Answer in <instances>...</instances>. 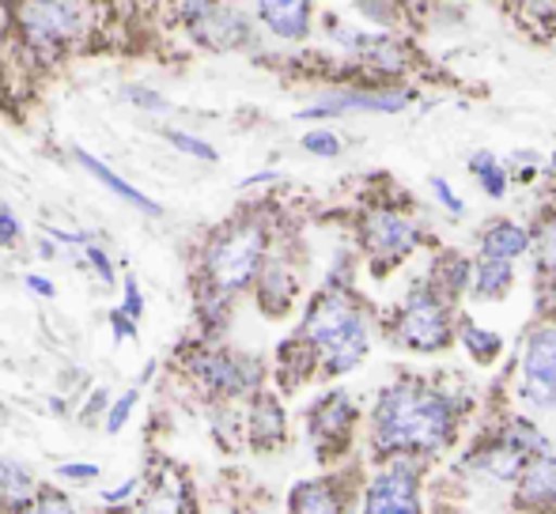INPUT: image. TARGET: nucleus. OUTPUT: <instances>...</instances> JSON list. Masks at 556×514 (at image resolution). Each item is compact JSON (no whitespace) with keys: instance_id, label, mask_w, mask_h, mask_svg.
<instances>
[{"instance_id":"nucleus-27","label":"nucleus","mask_w":556,"mask_h":514,"mask_svg":"<svg viewBox=\"0 0 556 514\" xmlns=\"http://www.w3.org/2000/svg\"><path fill=\"white\" fill-rule=\"evenodd\" d=\"M30 507H35V514H80V511H76V503L53 485L38 488V496H35V503H30Z\"/></svg>"},{"instance_id":"nucleus-32","label":"nucleus","mask_w":556,"mask_h":514,"mask_svg":"<svg viewBox=\"0 0 556 514\" xmlns=\"http://www.w3.org/2000/svg\"><path fill=\"white\" fill-rule=\"evenodd\" d=\"M99 465L96 462H65L58 465V480H73V485H91V480H99Z\"/></svg>"},{"instance_id":"nucleus-43","label":"nucleus","mask_w":556,"mask_h":514,"mask_svg":"<svg viewBox=\"0 0 556 514\" xmlns=\"http://www.w3.org/2000/svg\"><path fill=\"white\" fill-rule=\"evenodd\" d=\"M114 4H117V8H129V4H132V0H114Z\"/></svg>"},{"instance_id":"nucleus-33","label":"nucleus","mask_w":556,"mask_h":514,"mask_svg":"<svg viewBox=\"0 0 556 514\" xmlns=\"http://www.w3.org/2000/svg\"><path fill=\"white\" fill-rule=\"evenodd\" d=\"M303 147H307V152L326 155V159H330V155L341 152V140H337L330 129H318V132H307V137H303Z\"/></svg>"},{"instance_id":"nucleus-28","label":"nucleus","mask_w":556,"mask_h":514,"mask_svg":"<svg viewBox=\"0 0 556 514\" xmlns=\"http://www.w3.org/2000/svg\"><path fill=\"white\" fill-rule=\"evenodd\" d=\"M125 99H129L137 111H148V114H167L170 111V103L160 95V91L140 88V83H129V88H125Z\"/></svg>"},{"instance_id":"nucleus-41","label":"nucleus","mask_w":556,"mask_h":514,"mask_svg":"<svg viewBox=\"0 0 556 514\" xmlns=\"http://www.w3.org/2000/svg\"><path fill=\"white\" fill-rule=\"evenodd\" d=\"M38 254H42V257H53V254H58V246H53L50 239H42V243H38Z\"/></svg>"},{"instance_id":"nucleus-16","label":"nucleus","mask_w":556,"mask_h":514,"mask_svg":"<svg viewBox=\"0 0 556 514\" xmlns=\"http://www.w3.org/2000/svg\"><path fill=\"white\" fill-rule=\"evenodd\" d=\"M262 23L280 38H303L311 30V0H254Z\"/></svg>"},{"instance_id":"nucleus-39","label":"nucleus","mask_w":556,"mask_h":514,"mask_svg":"<svg viewBox=\"0 0 556 514\" xmlns=\"http://www.w3.org/2000/svg\"><path fill=\"white\" fill-rule=\"evenodd\" d=\"M23 284H27L35 295H42V299H53V295H58L53 280H50V277H38V272H27V277H23Z\"/></svg>"},{"instance_id":"nucleus-14","label":"nucleus","mask_w":556,"mask_h":514,"mask_svg":"<svg viewBox=\"0 0 556 514\" xmlns=\"http://www.w3.org/2000/svg\"><path fill=\"white\" fill-rule=\"evenodd\" d=\"M519 503L538 514H556V458L542 454L527 465L519 485Z\"/></svg>"},{"instance_id":"nucleus-18","label":"nucleus","mask_w":556,"mask_h":514,"mask_svg":"<svg viewBox=\"0 0 556 514\" xmlns=\"http://www.w3.org/2000/svg\"><path fill=\"white\" fill-rule=\"evenodd\" d=\"M292 295H295V280L285 265H265L257 272V303H262L265 314L280 318L288 310V303H292Z\"/></svg>"},{"instance_id":"nucleus-30","label":"nucleus","mask_w":556,"mask_h":514,"mask_svg":"<svg viewBox=\"0 0 556 514\" xmlns=\"http://www.w3.org/2000/svg\"><path fill=\"white\" fill-rule=\"evenodd\" d=\"M84 261H88V269L99 277V284H103V287H114V261L106 257L103 246H96V243L84 246Z\"/></svg>"},{"instance_id":"nucleus-13","label":"nucleus","mask_w":556,"mask_h":514,"mask_svg":"<svg viewBox=\"0 0 556 514\" xmlns=\"http://www.w3.org/2000/svg\"><path fill=\"white\" fill-rule=\"evenodd\" d=\"M247 439L254 450H273L285 442V409H280L273 394H262V389L254 394L250 420H247Z\"/></svg>"},{"instance_id":"nucleus-34","label":"nucleus","mask_w":556,"mask_h":514,"mask_svg":"<svg viewBox=\"0 0 556 514\" xmlns=\"http://www.w3.org/2000/svg\"><path fill=\"white\" fill-rule=\"evenodd\" d=\"M23 239V223L12 208H0V250H12L15 243Z\"/></svg>"},{"instance_id":"nucleus-31","label":"nucleus","mask_w":556,"mask_h":514,"mask_svg":"<svg viewBox=\"0 0 556 514\" xmlns=\"http://www.w3.org/2000/svg\"><path fill=\"white\" fill-rule=\"evenodd\" d=\"M117 310H122L129 322H140V318H144V292H140L137 277H125V299Z\"/></svg>"},{"instance_id":"nucleus-42","label":"nucleus","mask_w":556,"mask_h":514,"mask_svg":"<svg viewBox=\"0 0 556 514\" xmlns=\"http://www.w3.org/2000/svg\"><path fill=\"white\" fill-rule=\"evenodd\" d=\"M12 514H35V507H20V511H12Z\"/></svg>"},{"instance_id":"nucleus-19","label":"nucleus","mask_w":556,"mask_h":514,"mask_svg":"<svg viewBox=\"0 0 556 514\" xmlns=\"http://www.w3.org/2000/svg\"><path fill=\"white\" fill-rule=\"evenodd\" d=\"M288 514H344L330 480H300L288 496Z\"/></svg>"},{"instance_id":"nucleus-11","label":"nucleus","mask_w":556,"mask_h":514,"mask_svg":"<svg viewBox=\"0 0 556 514\" xmlns=\"http://www.w3.org/2000/svg\"><path fill=\"white\" fill-rule=\"evenodd\" d=\"M364 243L371 254L387 257V261H397V257H405L417 246V228L394 213H371L364 223Z\"/></svg>"},{"instance_id":"nucleus-24","label":"nucleus","mask_w":556,"mask_h":514,"mask_svg":"<svg viewBox=\"0 0 556 514\" xmlns=\"http://www.w3.org/2000/svg\"><path fill=\"white\" fill-rule=\"evenodd\" d=\"M137 401H140V386H129L122 397H114L111 409H106V416H103V432L122 435L125 424H129V416H132V409H137Z\"/></svg>"},{"instance_id":"nucleus-1","label":"nucleus","mask_w":556,"mask_h":514,"mask_svg":"<svg viewBox=\"0 0 556 514\" xmlns=\"http://www.w3.org/2000/svg\"><path fill=\"white\" fill-rule=\"evenodd\" d=\"M454 409L443 394L425 386H390L375 404V447L397 454V450H435L451 439Z\"/></svg>"},{"instance_id":"nucleus-21","label":"nucleus","mask_w":556,"mask_h":514,"mask_svg":"<svg viewBox=\"0 0 556 514\" xmlns=\"http://www.w3.org/2000/svg\"><path fill=\"white\" fill-rule=\"evenodd\" d=\"M527 246H530V235L519 228V223H507V220L492 223L481 239V250H484V257H492V261H511V257L527 254Z\"/></svg>"},{"instance_id":"nucleus-4","label":"nucleus","mask_w":556,"mask_h":514,"mask_svg":"<svg viewBox=\"0 0 556 514\" xmlns=\"http://www.w3.org/2000/svg\"><path fill=\"white\" fill-rule=\"evenodd\" d=\"M182 368L190 375V383L201 389V394L216 397V401H231V397L242 394H257L262 389V363L254 356L242 352H227V348H190L182 352Z\"/></svg>"},{"instance_id":"nucleus-7","label":"nucleus","mask_w":556,"mask_h":514,"mask_svg":"<svg viewBox=\"0 0 556 514\" xmlns=\"http://www.w3.org/2000/svg\"><path fill=\"white\" fill-rule=\"evenodd\" d=\"M352 420H356V409H352L344 389H330V394L318 397V401L311 404L307 432H311V442H315L318 458L344 454L349 435H352Z\"/></svg>"},{"instance_id":"nucleus-40","label":"nucleus","mask_w":556,"mask_h":514,"mask_svg":"<svg viewBox=\"0 0 556 514\" xmlns=\"http://www.w3.org/2000/svg\"><path fill=\"white\" fill-rule=\"evenodd\" d=\"M432 190H435V197H440V201H443V205H446V208H451V213H454V216H458V213H462V201H458V193H454V190H451V185H446V182H443V178H432Z\"/></svg>"},{"instance_id":"nucleus-6","label":"nucleus","mask_w":556,"mask_h":514,"mask_svg":"<svg viewBox=\"0 0 556 514\" xmlns=\"http://www.w3.org/2000/svg\"><path fill=\"white\" fill-rule=\"evenodd\" d=\"M129 514H198V496L193 485L186 477V470H178L175 462L160 458L152 462V473L140 485V496L132 507H125Z\"/></svg>"},{"instance_id":"nucleus-35","label":"nucleus","mask_w":556,"mask_h":514,"mask_svg":"<svg viewBox=\"0 0 556 514\" xmlns=\"http://www.w3.org/2000/svg\"><path fill=\"white\" fill-rule=\"evenodd\" d=\"M178 8H182V20L190 27H198V23H205L216 12V0H178Z\"/></svg>"},{"instance_id":"nucleus-44","label":"nucleus","mask_w":556,"mask_h":514,"mask_svg":"<svg viewBox=\"0 0 556 514\" xmlns=\"http://www.w3.org/2000/svg\"><path fill=\"white\" fill-rule=\"evenodd\" d=\"M553 170H556V155H553Z\"/></svg>"},{"instance_id":"nucleus-25","label":"nucleus","mask_w":556,"mask_h":514,"mask_svg":"<svg viewBox=\"0 0 556 514\" xmlns=\"http://www.w3.org/2000/svg\"><path fill=\"white\" fill-rule=\"evenodd\" d=\"M462 340H466V348L473 352L477 363H492L496 360V352L504 348V340L496 337V333L489 330H477V325H466V333H462Z\"/></svg>"},{"instance_id":"nucleus-3","label":"nucleus","mask_w":556,"mask_h":514,"mask_svg":"<svg viewBox=\"0 0 556 514\" xmlns=\"http://www.w3.org/2000/svg\"><path fill=\"white\" fill-rule=\"evenodd\" d=\"M303 345L323 360L326 375H344L367 356V325L344 295L326 292L303 318Z\"/></svg>"},{"instance_id":"nucleus-12","label":"nucleus","mask_w":556,"mask_h":514,"mask_svg":"<svg viewBox=\"0 0 556 514\" xmlns=\"http://www.w3.org/2000/svg\"><path fill=\"white\" fill-rule=\"evenodd\" d=\"M405 106V95H375V91H337V95L318 99V106H307L300 118H330V114H394Z\"/></svg>"},{"instance_id":"nucleus-8","label":"nucleus","mask_w":556,"mask_h":514,"mask_svg":"<svg viewBox=\"0 0 556 514\" xmlns=\"http://www.w3.org/2000/svg\"><path fill=\"white\" fill-rule=\"evenodd\" d=\"M397 337L402 345L417 348V352H435L446 345V310L432 292L409 295L402 318H397Z\"/></svg>"},{"instance_id":"nucleus-38","label":"nucleus","mask_w":556,"mask_h":514,"mask_svg":"<svg viewBox=\"0 0 556 514\" xmlns=\"http://www.w3.org/2000/svg\"><path fill=\"white\" fill-rule=\"evenodd\" d=\"M111 330H114V340H132V337H137V322H129L122 310H111Z\"/></svg>"},{"instance_id":"nucleus-9","label":"nucleus","mask_w":556,"mask_h":514,"mask_svg":"<svg viewBox=\"0 0 556 514\" xmlns=\"http://www.w3.org/2000/svg\"><path fill=\"white\" fill-rule=\"evenodd\" d=\"M364 514H420L417 473L409 462H394L367 485Z\"/></svg>"},{"instance_id":"nucleus-22","label":"nucleus","mask_w":556,"mask_h":514,"mask_svg":"<svg viewBox=\"0 0 556 514\" xmlns=\"http://www.w3.org/2000/svg\"><path fill=\"white\" fill-rule=\"evenodd\" d=\"M507 287H511V265L484 257V261L477 265V284H473L477 299H500Z\"/></svg>"},{"instance_id":"nucleus-23","label":"nucleus","mask_w":556,"mask_h":514,"mask_svg":"<svg viewBox=\"0 0 556 514\" xmlns=\"http://www.w3.org/2000/svg\"><path fill=\"white\" fill-rule=\"evenodd\" d=\"M469 170L477 175V182L484 185V193H489V197H504V190H507L504 163H496L489 152H477L473 163H469Z\"/></svg>"},{"instance_id":"nucleus-36","label":"nucleus","mask_w":556,"mask_h":514,"mask_svg":"<svg viewBox=\"0 0 556 514\" xmlns=\"http://www.w3.org/2000/svg\"><path fill=\"white\" fill-rule=\"evenodd\" d=\"M106 409H111V394H106V389H96V394L88 397V404H84L80 424H84V427H91V424H96V420H91V416L103 420V416H106Z\"/></svg>"},{"instance_id":"nucleus-29","label":"nucleus","mask_w":556,"mask_h":514,"mask_svg":"<svg viewBox=\"0 0 556 514\" xmlns=\"http://www.w3.org/2000/svg\"><path fill=\"white\" fill-rule=\"evenodd\" d=\"M140 485H144V477H129V480H122L117 488H106V492H103V507L106 511H125L140 496Z\"/></svg>"},{"instance_id":"nucleus-17","label":"nucleus","mask_w":556,"mask_h":514,"mask_svg":"<svg viewBox=\"0 0 556 514\" xmlns=\"http://www.w3.org/2000/svg\"><path fill=\"white\" fill-rule=\"evenodd\" d=\"M38 477L15 458H0V514H12L20 507H30L38 496Z\"/></svg>"},{"instance_id":"nucleus-26","label":"nucleus","mask_w":556,"mask_h":514,"mask_svg":"<svg viewBox=\"0 0 556 514\" xmlns=\"http://www.w3.org/2000/svg\"><path fill=\"white\" fill-rule=\"evenodd\" d=\"M163 140H167V144H175L178 152H186V155H193V159H201V163H216V147L205 144L201 137H193V132L163 129Z\"/></svg>"},{"instance_id":"nucleus-15","label":"nucleus","mask_w":556,"mask_h":514,"mask_svg":"<svg viewBox=\"0 0 556 514\" xmlns=\"http://www.w3.org/2000/svg\"><path fill=\"white\" fill-rule=\"evenodd\" d=\"M76 159H80V167L88 170V175L96 178V182H103L117 201H125V205H132L137 213H144V216H163V205H160V201H152L148 193H140L137 185H129L125 178H117L103 159H96V155L84 152V147H76Z\"/></svg>"},{"instance_id":"nucleus-5","label":"nucleus","mask_w":556,"mask_h":514,"mask_svg":"<svg viewBox=\"0 0 556 514\" xmlns=\"http://www.w3.org/2000/svg\"><path fill=\"white\" fill-rule=\"evenodd\" d=\"M15 20H20V30L30 50H38L42 57H53L58 50H65L68 42L80 38L84 4L80 0H20Z\"/></svg>"},{"instance_id":"nucleus-37","label":"nucleus","mask_w":556,"mask_h":514,"mask_svg":"<svg viewBox=\"0 0 556 514\" xmlns=\"http://www.w3.org/2000/svg\"><path fill=\"white\" fill-rule=\"evenodd\" d=\"M538 250H542V269L556 272V223L542 231V243H538Z\"/></svg>"},{"instance_id":"nucleus-10","label":"nucleus","mask_w":556,"mask_h":514,"mask_svg":"<svg viewBox=\"0 0 556 514\" xmlns=\"http://www.w3.org/2000/svg\"><path fill=\"white\" fill-rule=\"evenodd\" d=\"M527 401L538 409H556V330H538L527 345Z\"/></svg>"},{"instance_id":"nucleus-2","label":"nucleus","mask_w":556,"mask_h":514,"mask_svg":"<svg viewBox=\"0 0 556 514\" xmlns=\"http://www.w3.org/2000/svg\"><path fill=\"white\" fill-rule=\"evenodd\" d=\"M265 261V228L257 220H235L224 231L208 239L201 254V287L198 307L205 318H216V310L231 303L247 284H254Z\"/></svg>"},{"instance_id":"nucleus-20","label":"nucleus","mask_w":556,"mask_h":514,"mask_svg":"<svg viewBox=\"0 0 556 514\" xmlns=\"http://www.w3.org/2000/svg\"><path fill=\"white\" fill-rule=\"evenodd\" d=\"M193 38H201L205 46H239L250 38V27L239 20L235 12H227V8L216 4V12L208 15L205 23H198V27H190Z\"/></svg>"}]
</instances>
